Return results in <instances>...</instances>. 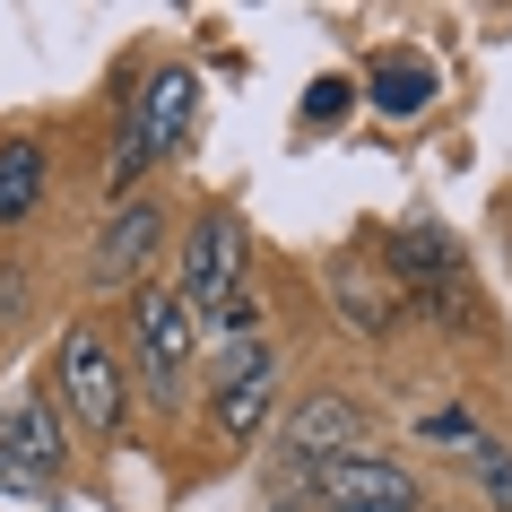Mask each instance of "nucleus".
I'll return each mask as SVG.
<instances>
[{
	"mask_svg": "<svg viewBox=\"0 0 512 512\" xmlns=\"http://www.w3.org/2000/svg\"><path fill=\"white\" fill-rule=\"evenodd\" d=\"M348 105H356V87L348 79H313V96H304V122L322 131V122H348Z\"/></svg>",
	"mask_w": 512,
	"mask_h": 512,
	"instance_id": "15",
	"label": "nucleus"
},
{
	"mask_svg": "<svg viewBox=\"0 0 512 512\" xmlns=\"http://www.w3.org/2000/svg\"><path fill=\"white\" fill-rule=\"evenodd\" d=\"M391 270L417 287H443V278H460V243L443 226H408V235H391Z\"/></svg>",
	"mask_w": 512,
	"mask_h": 512,
	"instance_id": "11",
	"label": "nucleus"
},
{
	"mask_svg": "<svg viewBox=\"0 0 512 512\" xmlns=\"http://www.w3.org/2000/svg\"><path fill=\"white\" fill-rule=\"evenodd\" d=\"M131 322H139V356H148V382H157L165 400L183 391V374H191V339H200V322H191V304L183 296H139L131 304Z\"/></svg>",
	"mask_w": 512,
	"mask_h": 512,
	"instance_id": "8",
	"label": "nucleus"
},
{
	"mask_svg": "<svg viewBox=\"0 0 512 512\" xmlns=\"http://www.w3.org/2000/svg\"><path fill=\"white\" fill-rule=\"evenodd\" d=\"M35 200H44V148L35 139H9L0 148V226H18Z\"/></svg>",
	"mask_w": 512,
	"mask_h": 512,
	"instance_id": "12",
	"label": "nucleus"
},
{
	"mask_svg": "<svg viewBox=\"0 0 512 512\" xmlns=\"http://www.w3.org/2000/svg\"><path fill=\"white\" fill-rule=\"evenodd\" d=\"M339 452H365V408L356 400H339V391H313V400L287 417V469H322V460H339Z\"/></svg>",
	"mask_w": 512,
	"mask_h": 512,
	"instance_id": "7",
	"label": "nucleus"
},
{
	"mask_svg": "<svg viewBox=\"0 0 512 512\" xmlns=\"http://www.w3.org/2000/svg\"><path fill=\"white\" fill-rule=\"evenodd\" d=\"M270 408H278V365H270V348L226 339V365H217V434H226V443H252V434L270 426Z\"/></svg>",
	"mask_w": 512,
	"mask_h": 512,
	"instance_id": "6",
	"label": "nucleus"
},
{
	"mask_svg": "<svg viewBox=\"0 0 512 512\" xmlns=\"http://www.w3.org/2000/svg\"><path fill=\"white\" fill-rule=\"evenodd\" d=\"M53 382H61V400H70V417H79L87 434H122V365H113V348L87 322H70Z\"/></svg>",
	"mask_w": 512,
	"mask_h": 512,
	"instance_id": "2",
	"label": "nucleus"
},
{
	"mask_svg": "<svg viewBox=\"0 0 512 512\" xmlns=\"http://www.w3.org/2000/svg\"><path fill=\"white\" fill-rule=\"evenodd\" d=\"M235 287H243V226H235V209H209L183 243V287L174 296L191 304V322H209Z\"/></svg>",
	"mask_w": 512,
	"mask_h": 512,
	"instance_id": "4",
	"label": "nucleus"
},
{
	"mask_svg": "<svg viewBox=\"0 0 512 512\" xmlns=\"http://www.w3.org/2000/svg\"><path fill=\"white\" fill-rule=\"evenodd\" d=\"M313 495L330 512H417V478L382 452H339L313 469Z\"/></svg>",
	"mask_w": 512,
	"mask_h": 512,
	"instance_id": "5",
	"label": "nucleus"
},
{
	"mask_svg": "<svg viewBox=\"0 0 512 512\" xmlns=\"http://www.w3.org/2000/svg\"><path fill=\"white\" fill-rule=\"evenodd\" d=\"M426 434H434V443H469V417H452V408H443V417H426Z\"/></svg>",
	"mask_w": 512,
	"mask_h": 512,
	"instance_id": "17",
	"label": "nucleus"
},
{
	"mask_svg": "<svg viewBox=\"0 0 512 512\" xmlns=\"http://www.w3.org/2000/svg\"><path fill=\"white\" fill-rule=\"evenodd\" d=\"M165 243V217L148 209V200H122V209L105 217V235H96V261H87V278L96 287H131L139 270H148V252Z\"/></svg>",
	"mask_w": 512,
	"mask_h": 512,
	"instance_id": "9",
	"label": "nucleus"
},
{
	"mask_svg": "<svg viewBox=\"0 0 512 512\" xmlns=\"http://www.w3.org/2000/svg\"><path fill=\"white\" fill-rule=\"evenodd\" d=\"M191 122H200V70H183V61H165L157 79L139 87V105H131V131H122V148H113V200L148 174L157 157H174L191 139Z\"/></svg>",
	"mask_w": 512,
	"mask_h": 512,
	"instance_id": "1",
	"label": "nucleus"
},
{
	"mask_svg": "<svg viewBox=\"0 0 512 512\" xmlns=\"http://www.w3.org/2000/svg\"><path fill=\"white\" fill-rule=\"evenodd\" d=\"M252 322H261V296H252V287H235V296H226V304L209 313V330H217V339H252Z\"/></svg>",
	"mask_w": 512,
	"mask_h": 512,
	"instance_id": "16",
	"label": "nucleus"
},
{
	"mask_svg": "<svg viewBox=\"0 0 512 512\" xmlns=\"http://www.w3.org/2000/svg\"><path fill=\"white\" fill-rule=\"evenodd\" d=\"M70 443H61V417L44 391H18L0 408V486H53Z\"/></svg>",
	"mask_w": 512,
	"mask_h": 512,
	"instance_id": "3",
	"label": "nucleus"
},
{
	"mask_svg": "<svg viewBox=\"0 0 512 512\" xmlns=\"http://www.w3.org/2000/svg\"><path fill=\"white\" fill-rule=\"evenodd\" d=\"M339 304H348V330H365V339H382L400 322V296H382L374 278H356V270H339Z\"/></svg>",
	"mask_w": 512,
	"mask_h": 512,
	"instance_id": "13",
	"label": "nucleus"
},
{
	"mask_svg": "<svg viewBox=\"0 0 512 512\" xmlns=\"http://www.w3.org/2000/svg\"><path fill=\"white\" fill-rule=\"evenodd\" d=\"M469 469H478L486 504H495V512H512V452H504V443H486V434H469Z\"/></svg>",
	"mask_w": 512,
	"mask_h": 512,
	"instance_id": "14",
	"label": "nucleus"
},
{
	"mask_svg": "<svg viewBox=\"0 0 512 512\" xmlns=\"http://www.w3.org/2000/svg\"><path fill=\"white\" fill-rule=\"evenodd\" d=\"M434 105V70L417 53H382L374 61V113H391V122H408V113Z\"/></svg>",
	"mask_w": 512,
	"mask_h": 512,
	"instance_id": "10",
	"label": "nucleus"
}]
</instances>
